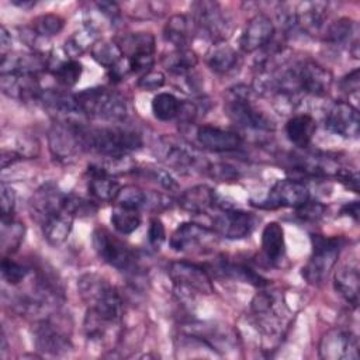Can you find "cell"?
<instances>
[{"instance_id":"cell-53","label":"cell","mask_w":360,"mask_h":360,"mask_svg":"<svg viewBox=\"0 0 360 360\" xmlns=\"http://www.w3.org/2000/svg\"><path fill=\"white\" fill-rule=\"evenodd\" d=\"M345 187H347L349 190L359 193V173L356 170L352 169H346V167H338V170L333 174Z\"/></svg>"},{"instance_id":"cell-5","label":"cell","mask_w":360,"mask_h":360,"mask_svg":"<svg viewBox=\"0 0 360 360\" xmlns=\"http://www.w3.org/2000/svg\"><path fill=\"white\" fill-rule=\"evenodd\" d=\"M225 112L231 121L240 127L260 131L274 129V122L252 104L250 90L246 86L229 89L225 100Z\"/></svg>"},{"instance_id":"cell-15","label":"cell","mask_w":360,"mask_h":360,"mask_svg":"<svg viewBox=\"0 0 360 360\" xmlns=\"http://www.w3.org/2000/svg\"><path fill=\"white\" fill-rule=\"evenodd\" d=\"M319 356L325 360H357L359 339L352 332L330 329L319 342Z\"/></svg>"},{"instance_id":"cell-7","label":"cell","mask_w":360,"mask_h":360,"mask_svg":"<svg viewBox=\"0 0 360 360\" xmlns=\"http://www.w3.org/2000/svg\"><path fill=\"white\" fill-rule=\"evenodd\" d=\"M312 255L302 267V277L312 285L323 283L329 271L338 262L342 242L339 238H328L322 235H312Z\"/></svg>"},{"instance_id":"cell-60","label":"cell","mask_w":360,"mask_h":360,"mask_svg":"<svg viewBox=\"0 0 360 360\" xmlns=\"http://www.w3.org/2000/svg\"><path fill=\"white\" fill-rule=\"evenodd\" d=\"M0 49H1V56H6L7 52L11 49V35L8 34L6 27H1L0 30Z\"/></svg>"},{"instance_id":"cell-6","label":"cell","mask_w":360,"mask_h":360,"mask_svg":"<svg viewBox=\"0 0 360 360\" xmlns=\"http://www.w3.org/2000/svg\"><path fill=\"white\" fill-rule=\"evenodd\" d=\"M93 248L97 256L111 267L125 273H135L138 270V257L135 250L105 228L94 229Z\"/></svg>"},{"instance_id":"cell-61","label":"cell","mask_w":360,"mask_h":360,"mask_svg":"<svg viewBox=\"0 0 360 360\" xmlns=\"http://www.w3.org/2000/svg\"><path fill=\"white\" fill-rule=\"evenodd\" d=\"M13 4H14V6H17V7H20V8H24V10H28V8H31V7H34V6H35V1H31V0H24V1H17V0H14V1H13Z\"/></svg>"},{"instance_id":"cell-28","label":"cell","mask_w":360,"mask_h":360,"mask_svg":"<svg viewBox=\"0 0 360 360\" xmlns=\"http://www.w3.org/2000/svg\"><path fill=\"white\" fill-rule=\"evenodd\" d=\"M357 27L356 22L347 17H342L332 22L325 32V41L335 46H343L347 45L352 48V52L354 53V58H357Z\"/></svg>"},{"instance_id":"cell-33","label":"cell","mask_w":360,"mask_h":360,"mask_svg":"<svg viewBox=\"0 0 360 360\" xmlns=\"http://www.w3.org/2000/svg\"><path fill=\"white\" fill-rule=\"evenodd\" d=\"M236 63H238V53L225 41L214 44L207 53L208 68L218 75L228 73L236 66Z\"/></svg>"},{"instance_id":"cell-39","label":"cell","mask_w":360,"mask_h":360,"mask_svg":"<svg viewBox=\"0 0 360 360\" xmlns=\"http://www.w3.org/2000/svg\"><path fill=\"white\" fill-rule=\"evenodd\" d=\"M97 32L83 27L80 31L73 32L63 44V51L70 58L75 59L77 56H80L84 51H87L89 48L91 49V46L97 42Z\"/></svg>"},{"instance_id":"cell-11","label":"cell","mask_w":360,"mask_h":360,"mask_svg":"<svg viewBox=\"0 0 360 360\" xmlns=\"http://www.w3.org/2000/svg\"><path fill=\"white\" fill-rule=\"evenodd\" d=\"M309 200L308 187L295 179H283L274 183L260 208H298Z\"/></svg>"},{"instance_id":"cell-50","label":"cell","mask_w":360,"mask_h":360,"mask_svg":"<svg viewBox=\"0 0 360 360\" xmlns=\"http://www.w3.org/2000/svg\"><path fill=\"white\" fill-rule=\"evenodd\" d=\"M166 79L165 75L159 70H149L143 73L138 80V87L145 91H153L163 87Z\"/></svg>"},{"instance_id":"cell-2","label":"cell","mask_w":360,"mask_h":360,"mask_svg":"<svg viewBox=\"0 0 360 360\" xmlns=\"http://www.w3.org/2000/svg\"><path fill=\"white\" fill-rule=\"evenodd\" d=\"M79 295L89 311L100 318L118 323L122 316V300L104 277L97 273H86L77 280Z\"/></svg>"},{"instance_id":"cell-59","label":"cell","mask_w":360,"mask_h":360,"mask_svg":"<svg viewBox=\"0 0 360 360\" xmlns=\"http://www.w3.org/2000/svg\"><path fill=\"white\" fill-rule=\"evenodd\" d=\"M20 159H22L21 153H17L15 150H6V149H3V152H1V167L6 169V167H8L10 165L15 163Z\"/></svg>"},{"instance_id":"cell-52","label":"cell","mask_w":360,"mask_h":360,"mask_svg":"<svg viewBox=\"0 0 360 360\" xmlns=\"http://www.w3.org/2000/svg\"><path fill=\"white\" fill-rule=\"evenodd\" d=\"M146 174H148V177H150L153 181H156L159 186H162L167 191H174L179 188L176 180L165 169H155V167L146 169Z\"/></svg>"},{"instance_id":"cell-18","label":"cell","mask_w":360,"mask_h":360,"mask_svg":"<svg viewBox=\"0 0 360 360\" xmlns=\"http://www.w3.org/2000/svg\"><path fill=\"white\" fill-rule=\"evenodd\" d=\"M328 131L347 139L359 138L360 117L356 107L346 101H336L328 111L325 118Z\"/></svg>"},{"instance_id":"cell-45","label":"cell","mask_w":360,"mask_h":360,"mask_svg":"<svg viewBox=\"0 0 360 360\" xmlns=\"http://www.w3.org/2000/svg\"><path fill=\"white\" fill-rule=\"evenodd\" d=\"M82 65L75 59H68L63 62H59L56 66H53V76L59 84L63 87H73L80 76H82Z\"/></svg>"},{"instance_id":"cell-26","label":"cell","mask_w":360,"mask_h":360,"mask_svg":"<svg viewBox=\"0 0 360 360\" xmlns=\"http://www.w3.org/2000/svg\"><path fill=\"white\" fill-rule=\"evenodd\" d=\"M326 11L328 3L325 1H301L294 11L295 27H300L307 34L315 35L323 27Z\"/></svg>"},{"instance_id":"cell-55","label":"cell","mask_w":360,"mask_h":360,"mask_svg":"<svg viewBox=\"0 0 360 360\" xmlns=\"http://www.w3.org/2000/svg\"><path fill=\"white\" fill-rule=\"evenodd\" d=\"M207 170L210 174L218 180H235L238 179V170L229 165L225 163H217V165H208Z\"/></svg>"},{"instance_id":"cell-31","label":"cell","mask_w":360,"mask_h":360,"mask_svg":"<svg viewBox=\"0 0 360 360\" xmlns=\"http://www.w3.org/2000/svg\"><path fill=\"white\" fill-rule=\"evenodd\" d=\"M73 219L75 217L70 215L66 210L49 217L42 225V233L44 238L46 239V242L52 246H59L62 245L70 231H72V225H73Z\"/></svg>"},{"instance_id":"cell-38","label":"cell","mask_w":360,"mask_h":360,"mask_svg":"<svg viewBox=\"0 0 360 360\" xmlns=\"http://www.w3.org/2000/svg\"><path fill=\"white\" fill-rule=\"evenodd\" d=\"M25 226L22 222L11 218H1V249L4 253H14L24 240Z\"/></svg>"},{"instance_id":"cell-48","label":"cell","mask_w":360,"mask_h":360,"mask_svg":"<svg viewBox=\"0 0 360 360\" xmlns=\"http://www.w3.org/2000/svg\"><path fill=\"white\" fill-rule=\"evenodd\" d=\"M297 210V217H300L302 221H318L322 218L325 212V205L318 202V201H311L308 200L302 205H300Z\"/></svg>"},{"instance_id":"cell-10","label":"cell","mask_w":360,"mask_h":360,"mask_svg":"<svg viewBox=\"0 0 360 360\" xmlns=\"http://www.w3.org/2000/svg\"><path fill=\"white\" fill-rule=\"evenodd\" d=\"M167 274L180 291L212 294L214 285L207 271L191 262L177 260L167 266Z\"/></svg>"},{"instance_id":"cell-44","label":"cell","mask_w":360,"mask_h":360,"mask_svg":"<svg viewBox=\"0 0 360 360\" xmlns=\"http://www.w3.org/2000/svg\"><path fill=\"white\" fill-rule=\"evenodd\" d=\"M65 27V20L58 14H41L32 20L31 28L42 38H51L58 35Z\"/></svg>"},{"instance_id":"cell-13","label":"cell","mask_w":360,"mask_h":360,"mask_svg":"<svg viewBox=\"0 0 360 360\" xmlns=\"http://www.w3.org/2000/svg\"><path fill=\"white\" fill-rule=\"evenodd\" d=\"M257 222V217L250 212L221 210L212 218V231L226 239H243L255 231Z\"/></svg>"},{"instance_id":"cell-30","label":"cell","mask_w":360,"mask_h":360,"mask_svg":"<svg viewBox=\"0 0 360 360\" xmlns=\"http://www.w3.org/2000/svg\"><path fill=\"white\" fill-rule=\"evenodd\" d=\"M262 250L271 264L283 260L285 253L284 231L278 222H269L262 232Z\"/></svg>"},{"instance_id":"cell-24","label":"cell","mask_w":360,"mask_h":360,"mask_svg":"<svg viewBox=\"0 0 360 360\" xmlns=\"http://www.w3.org/2000/svg\"><path fill=\"white\" fill-rule=\"evenodd\" d=\"M49 66L48 59L44 53L31 52V53H7L1 56L0 60V73H18V75H31L45 70Z\"/></svg>"},{"instance_id":"cell-56","label":"cell","mask_w":360,"mask_h":360,"mask_svg":"<svg viewBox=\"0 0 360 360\" xmlns=\"http://www.w3.org/2000/svg\"><path fill=\"white\" fill-rule=\"evenodd\" d=\"M108 70V77L111 82H121L122 79H125L129 73H132L131 70V65L128 58H122L118 63H115L112 68L107 69Z\"/></svg>"},{"instance_id":"cell-43","label":"cell","mask_w":360,"mask_h":360,"mask_svg":"<svg viewBox=\"0 0 360 360\" xmlns=\"http://www.w3.org/2000/svg\"><path fill=\"white\" fill-rule=\"evenodd\" d=\"M148 195H149L148 191H143L136 186H125V187H121L115 198V202L120 207L139 211V210L148 208Z\"/></svg>"},{"instance_id":"cell-35","label":"cell","mask_w":360,"mask_h":360,"mask_svg":"<svg viewBox=\"0 0 360 360\" xmlns=\"http://www.w3.org/2000/svg\"><path fill=\"white\" fill-rule=\"evenodd\" d=\"M163 37L167 42L173 44L176 49L188 48L191 41V25L186 15L174 14L169 18L163 28Z\"/></svg>"},{"instance_id":"cell-8","label":"cell","mask_w":360,"mask_h":360,"mask_svg":"<svg viewBox=\"0 0 360 360\" xmlns=\"http://www.w3.org/2000/svg\"><path fill=\"white\" fill-rule=\"evenodd\" d=\"M291 77L300 93L312 96H325L332 84V75L319 63L304 59L288 66Z\"/></svg>"},{"instance_id":"cell-25","label":"cell","mask_w":360,"mask_h":360,"mask_svg":"<svg viewBox=\"0 0 360 360\" xmlns=\"http://www.w3.org/2000/svg\"><path fill=\"white\" fill-rule=\"evenodd\" d=\"M89 174V193L93 195L94 200L101 202L115 201L121 184L118 180L108 174L98 163H91L87 167Z\"/></svg>"},{"instance_id":"cell-16","label":"cell","mask_w":360,"mask_h":360,"mask_svg":"<svg viewBox=\"0 0 360 360\" xmlns=\"http://www.w3.org/2000/svg\"><path fill=\"white\" fill-rule=\"evenodd\" d=\"M252 312L256 318L260 329L267 335H277L281 332V326L284 325L285 311L284 305L277 301V298L270 292L256 294L252 300Z\"/></svg>"},{"instance_id":"cell-27","label":"cell","mask_w":360,"mask_h":360,"mask_svg":"<svg viewBox=\"0 0 360 360\" xmlns=\"http://www.w3.org/2000/svg\"><path fill=\"white\" fill-rule=\"evenodd\" d=\"M217 202L215 191L207 184H198L183 191L177 204L191 214H205Z\"/></svg>"},{"instance_id":"cell-20","label":"cell","mask_w":360,"mask_h":360,"mask_svg":"<svg viewBox=\"0 0 360 360\" xmlns=\"http://www.w3.org/2000/svg\"><path fill=\"white\" fill-rule=\"evenodd\" d=\"M38 103L52 115L58 118V121L63 122H80L76 118L82 117L83 112L79 108L76 97L62 90L55 89H42Z\"/></svg>"},{"instance_id":"cell-12","label":"cell","mask_w":360,"mask_h":360,"mask_svg":"<svg viewBox=\"0 0 360 360\" xmlns=\"http://www.w3.org/2000/svg\"><path fill=\"white\" fill-rule=\"evenodd\" d=\"M217 233L195 222L180 224L170 236L169 245L174 252H202L215 243Z\"/></svg>"},{"instance_id":"cell-34","label":"cell","mask_w":360,"mask_h":360,"mask_svg":"<svg viewBox=\"0 0 360 360\" xmlns=\"http://www.w3.org/2000/svg\"><path fill=\"white\" fill-rule=\"evenodd\" d=\"M217 271L228 278H233L236 281H243V283H249L255 287H266L269 285V281L262 277L259 273H256L255 270H252L249 266L242 264V263H235V262H229V260H219L218 266H217Z\"/></svg>"},{"instance_id":"cell-17","label":"cell","mask_w":360,"mask_h":360,"mask_svg":"<svg viewBox=\"0 0 360 360\" xmlns=\"http://www.w3.org/2000/svg\"><path fill=\"white\" fill-rule=\"evenodd\" d=\"M34 340L39 352L52 356H60L72 349L69 335L49 316L41 318L37 322L34 328Z\"/></svg>"},{"instance_id":"cell-9","label":"cell","mask_w":360,"mask_h":360,"mask_svg":"<svg viewBox=\"0 0 360 360\" xmlns=\"http://www.w3.org/2000/svg\"><path fill=\"white\" fill-rule=\"evenodd\" d=\"M191 10L194 24L202 35L212 39L214 44L225 41V38L229 35L231 27L217 1H195L193 3Z\"/></svg>"},{"instance_id":"cell-21","label":"cell","mask_w":360,"mask_h":360,"mask_svg":"<svg viewBox=\"0 0 360 360\" xmlns=\"http://www.w3.org/2000/svg\"><path fill=\"white\" fill-rule=\"evenodd\" d=\"M273 35H274V24L271 18L263 13H259L248 21L239 38L240 49L248 53L260 51L262 48H264L271 42Z\"/></svg>"},{"instance_id":"cell-36","label":"cell","mask_w":360,"mask_h":360,"mask_svg":"<svg viewBox=\"0 0 360 360\" xmlns=\"http://www.w3.org/2000/svg\"><path fill=\"white\" fill-rule=\"evenodd\" d=\"M197 62V55L190 48L174 49L173 52H169L162 58V65L176 76H184L191 73Z\"/></svg>"},{"instance_id":"cell-3","label":"cell","mask_w":360,"mask_h":360,"mask_svg":"<svg viewBox=\"0 0 360 360\" xmlns=\"http://www.w3.org/2000/svg\"><path fill=\"white\" fill-rule=\"evenodd\" d=\"M75 97L83 115L90 118L117 122L128 114L125 97L120 91L104 86L84 89Z\"/></svg>"},{"instance_id":"cell-54","label":"cell","mask_w":360,"mask_h":360,"mask_svg":"<svg viewBox=\"0 0 360 360\" xmlns=\"http://www.w3.org/2000/svg\"><path fill=\"white\" fill-rule=\"evenodd\" d=\"M128 60L131 65V70L135 73H146V72L152 70V66L155 63V58L150 53L135 55L132 58H128Z\"/></svg>"},{"instance_id":"cell-4","label":"cell","mask_w":360,"mask_h":360,"mask_svg":"<svg viewBox=\"0 0 360 360\" xmlns=\"http://www.w3.org/2000/svg\"><path fill=\"white\" fill-rule=\"evenodd\" d=\"M155 155L166 166L181 172L191 173L194 170H207L208 163L190 143L173 135H163L158 139Z\"/></svg>"},{"instance_id":"cell-40","label":"cell","mask_w":360,"mask_h":360,"mask_svg":"<svg viewBox=\"0 0 360 360\" xmlns=\"http://www.w3.org/2000/svg\"><path fill=\"white\" fill-rule=\"evenodd\" d=\"M110 221L117 232H120L121 235H129L139 228L142 218L139 211L136 210L115 205L111 211Z\"/></svg>"},{"instance_id":"cell-23","label":"cell","mask_w":360,"mask_h":360,"mask_svg":"<svg viewBox=\"0 0 360 360\" xmlns=\"http://www.w3.org/2000/svg\"><path fill=\"white\" fill-rule=\"evenodd\" d=\"M198 143L212 152H232L240 148L242 138L232 131L221 129L218 127L201 125L197 128Z\"/></svg>"},{"instance_id":"cell-1","label":"cell","mask_w":360,"mask_h":360,"mask_svg":"<svg viewBox=\"0 0 360 360\" xmlns=\"http://www.w3.org/2000/svg\"><path fill=\"white\" fill-rule=\"evenodd\" d=\"M75 127L82 149L104 158L128 155L143 143L138 132L120 127H89L84 122H76Z\"/></svg>"},{"instance_id":"cell-51","label":"cell","mask_w":360,"mask_h":360,"mask_svg":"<svg viewBox=\"0 0 360 360\" xmlns=\"http://www.w3.org/2000/svg\"><path fill=\"white\" fill-rule=\"evenodd\" d=\"M0 207H1V218L13 217V211L15 207V191L6 183H1L0 186Z\"/></svg>"},{"instance_id":"cell-19","label":"cell","mask_w":360,"mask_h":360,"mask_svg":"<svg viewBox=\"0 0 360 360\" xmlns=\"http://www.w3.org/2000/svg\"><path fill=\"white\" fill-rule=\"evenodd\" d=\"M66 197L68 195L52 183L41 186L30 198V211L32 218L37 222L44 224L49 217L65 210Z\"/></svg>"},{"instance_id":"cell-47","label":"cell","mask_w":360,"mask_h":360,"mask_svg":"<svg viewBox=\"0 0 360 360\" xmlns=\"http://www.w3.org/2000/svg\"><path fill=\"white\" fill-rule=\"evenodd\" d=\"M65 210L73 217H90L97 212V205L91 200L77 195H68Z\"/></svg>"},{"instance_id":"cell-42","label":"cell","mask_w":360,"mask_h":360,"mask_svg":"<svg viewBox=\"0 0 360 360\" xmlns=\"http://www.w3.org/2000/svg\"><path fill=\"white\" fill-rule=\"evenodd\" d=\"M90 52H91L93 59L97 63H100L101 66H104L105 69L112 68L115 63H118L124 58V53H122L121 48L118 46V44L108 41V39L97 41L91 46Z\"/></svg>"},{"instance_id":"cell-37","label":"cell","mask_w":360,"mask_h":360,"mask_svg":"<svg viewBox=\"0 0 360 360\" xmlns=\"http://www.w3.org/2000/svg\"><path fill=\"white\" fill-rule=\"evenodd\" d=\"M118 46L121 48L124 56L132 58L135 55L150 53L155 52V37L150 32H132L125 35L120 42Z\"/></svg>"},{"instance_id":"cell-29","label":"cell","mask_w":360,"mask_h":360,"mask_svg":"<svg viewBox=\"0 0 360 360\" xmlns=\"http://www.w3.org/2000/svg\"><path fill=\"white\" fill-rule=\"evenodd\" d=\"M335 290L353 307L359 301V266L349 263L340 266L335 273Z\"/></svg>"},{"instance_id":"cell-22","label":"cell","mask_w":360,"mask_h":360,"mask_svg":"<svg viewBox=\"0 0 360 360\" xmlns=\"http://www.w3.org/2000/svg\"><path fill=\"white\" fill-rule=\"evenodd\" d=\"M1 91L21 101H38L42 89L35 76L18 73H0Z\"/></svg>"},{"instance_id":"cell-14","label":"cell","mask_w":360,"mask_h":360,"mask_svg":"<svg viewBox=\"0 0 360 360\" xmlns=\"http://www.w3.org/2000/svg\"><path fill=\"white\" fill-rule=\"evenodd\" d=\"M75 124L76 122L56 121L48 134L49 150L52 156L59 162L70 163L76 159L79 152L83 150Z\"/></svg>"},{"instance_id":"cell-41","label":"cell","mask_w":360,"mask_h":360,"mask_svg":"<svg viewBox=\"0 0 360 360\" xmlns=\"http://www.w3.org/2000/svg\"><path fill=\"white\" fill-rule=\"evenodd\" d=\"M181 101L172 93H158L152 100V112L160 121H170L179 117Z\"/></svg>"},{"instance_id":"cell-57","label":"cell","mask_w":360,"mask_h":360,"mask_svg":"<svg viewBox=\"0 0 360 360\" xmlns=\"http://www.w3.org/2000/svg\"><path fill=\"white\" fill-rule=\"evenodd\" d=\"M340 89L347 94L359 91V69L357 68L342 77Z\"/></svg>"},{"instance_id":"cell-32","label":"cell","mask_w":360,"mask_h":360,"mask_svg":"<svg viewBox=\"0 0 360 360\" xmlns=\"http://www.w3.org/2000/svg\"><path fill=\"white\" fill-rule=\"evenodd\" d=\"M316 129V124L314 118L308 114H300L290 118L285 124L287 138L297 148H307L311 143L314 132Z\"/></svg>"},{"instance_id":"cell-58","label":"cell","mask_w":360,"mask_h":360,"mask_svg":"<svg viewBox=\"0 0 360 360\" xmlns=\"http://www.w3.org/2000/svg\"><path fill=\"white\" fill-rule=\"evenodd\" d=\"M359 201H352V202H346L342 208H340V215H346L353 218L356 222L359 221Z\"/></svg>"},{"instance_id":"cell-49","label":"cell","mask_w":360,"mask_h":360,"mask_svg":"<svg viewBox=\"0 0 360 360\" xmlns=\"http://www.w3.org/2000/svg\"><path fill=\"white\" fill-rule=\"evenodd\" d=\"M148 240L149 245L155 249L159 250L163 242L166 240V231L165 225L159 218H152L149 221V228H148Z\"/></svg>"},{"instance_id":"cell-46","label":"cell","mask_w":360,"mask_h":360,"mask_svg":"<svg viewBox=\"0 0 360 360\" xmlns=\"http://www.w3.org/2000/svg\"><path fill=\"white\" fill-rule=\"evenodd\" d=\"M0 271H1L3 280L10 285L20 284L30 273V270L25 266L20 264V263L14 262L13 259H8V257H4L1 260Z\"/></svg>"}]
</instances>
